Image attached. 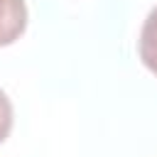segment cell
Instances as JSON below:
<instances>
[{
  "label": "cell",
  "instance_id": "obj_1",
  "mask_svg": "<svg viewBox=\"0 0 157 157\" xmlns=\"http://www.w3.org/2000/svg\"><path fill=\"white\" fill-rule=\"evenodd\" d=\"M27 27L25 0H0V47L12 44Z\"/></svg>",
  "mask_w": 157,
  "mask_h": 157
},
{
  "label": "cell",
  "instance_id": "obj_2",
  "mask_svg": "<svg viewBox=\"0 0 157 157\" xmlns=\"http://www.w3.org/2000/svg\"><path fill=\"white\" fill-rule=\"evenodd\" d=\"M137 49H140L142 64L157 76V5L150 10V15H147L145 22H142L140 39H137Z\"/></svg>",
  "mask_w": 157,
  "mask_h": 157
},
{
  "label": "cell",
  "instance_id": "obj_3",
  "mask_svg": "<svg viewBox=\"0 0 157 157\" xmlns=\"http://www.w3.org/2000/svg\"><path fill=\"white\" fill-rule=\"evenodd\" d=\"M10 130H12V103L7 93L0 88V142L10 135Z\"/></svg>",
  "mask_w": 157,
  "mask_h": 157
}]
</instances>
